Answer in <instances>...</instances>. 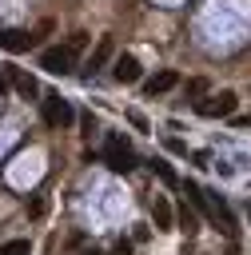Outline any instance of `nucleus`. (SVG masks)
<instances>
[{"mask_svg":"<svg viewBox=\"0 0 251 255\" xmlns=\"http://www.w3.org/2000/svg\"><path fill=\"white\" fill-rule=\"evenodd\" d=\"M183 195H191V203H195V207H199V211H203V215H207L223 235H235V215L227 211V203H223V199L207 195L199 183H183Z\"/></svg>","mask_w":251,"mask_h":255,"instance_id":"1","label":"nucleus"},{"mask_svg":"<svg viewBox=\"0 0 251 255\" xmlns=\"http://www.w3.org/2000/svg\"><path fill=\"white\" fill-rule=\"evenodd\" d=\"M104 163H108L116 175H127V171L135 167V151H131V143H127L124 135H108V143H104Z\"/></svg>","mask_w":251,"mask_h":255,"instance_id":"2","label":"nucleus"},{"mask_svg":"<svg viewBox=\"0 0 251 255\" xmlns=\"http://www.w3.org/2000/svg\"><path fill=\"white\" fill-rule=\"evenodd\" d=\"M76 52H80V48H72V44L44 48V52H40V68H44V72H52V76H68V72L76 68Z\"/></svg>","mask_w":251,"mask_h":255,"instance_id":"3","label":"nucleus"},{"mask_svg":"<svg viewBox=\"0 0 251 255\" xmlns=\"http://www.w3.org/2000/svg\"><path fill=\"white\" fill-rule=\"evenodd\" d=\"M52 24H40L36 32H24V28H8V32H0V48L4 52H28L32 44H40V36L48 32Z\"/></svg>","mask_w":251,"mask_h":255,"instance_id":"4","label":"nucleus"},{"mask_svg":"<svg viewBox=\"0 0 251 255\" xmlns=\"http://www.w3.org/2000/svg\"><path fill=\"white\" fill-rule=\"evenodd\" d=\"M72 120H76V112L64 96H44V124L48 128H72Z\"/></svg>","mask_w":251,"mask_h":255,"instance_id":"5","label":"nucleus"},{"mask_svg":"<svg viewBox=\"0 0 251 255\" xmlns=\"http://www.w3.org/2000/svg\"><path fill=\"white\" fill-rule=\"evenodd\" d=\"M235 104H239V96H235V92H219V96L199 100V116H207V120H223V116H231V112H235Z\"/></svg>","mask_w":251,"mask_h":255,"instance_id":"6","label":"nucleus"},{"mask_svg":"<svg viewBox=\"0 0 251 255\" xmlns=\"http://www.w3.org/2000/svg\"><path fill=\"white\" fill-rule=\"evenodd\" d=\"M112 76H116L120 84H135V80H139V60H135V56H116Z\"/></svg>","mask_w":251,"mask_h":255,"instance_id":"7","label":"nucleus"},{"mask_svg":"<svg viewBox=\"0 0 251 255\" xmlns=\"http://www.w3.org/2000/svg\"><path fill=\"white\" fill-rule=\"evenodd\" d=\"M151 219H155V231H171L175 227V211H171V203L163 195L151 199Z\"/></svg>","mask_w":251,"mask_h":255,"instance_id":"8","label":"nucleus"},{"mask_svg":"<svg viewBox=\"0 0 251 255\" xmlns=\"http://www.w3.org/2000/svg\"><path fill=\"white\" fill-rule=\"evenodd\" d=\"M175 84H179V76H175V72H155V76L143 84V92H147V96H163V92H171Z\"/></svg>","mask_w":251,"mask_h":255,"instance_id":"9","label":"nucleus"},{"mask_svg":"<svg viewBox=\"0 0 251 255\" xmlns=\"http://www.w3.org/2000/svg\"><path fill=\"white\" fill-rule=\"evenodd\" d=\"M108 60H112V36H100V44H96V52L88 56V76H92V72H100V68L108 64Z\"/></svg>","mask_w":251,"mask_h":255,"instance_id":"10","label":"nucleus"},{"mask_svg":"<svg viewBox=\"0 0 251 255\" xmlns=\"http://www.w3.org/2000/svg\"><path fill=\"white\" fill-rule=\"evenodd\" d=\"M8 80H12V88H16L20 96H36V76H32V72H24V68H8Z\"/></svg>","mask_w":251,"mask_h":255,"instance_id":"11","label":"nucleus"},{"mask_svg":"<svg viewBox=\"0 0 251 255\" xmlns=\"http://www.w3.org/2000/svg\"><path fill=\"white\" fill-rule=\"evenodd\" d=\"M0 255H32V243L28 239H8V243H0Z\"/></svg>","mask_w":251,"mask_h":255,"instance_id":"12","label":"nucleus"},{"mask_svg":"<svg viewBox=\"0 0 251 255\" xmlns=\"http://www.w3.org/2000/svg\"><path fill=\"white\" fill-rule=\"evenodd\" d=\"M151 171H155V175H159V179H163L167 187H175V171H171V167H167L163 159H155V163H151Z\"/></svg>","mask_w":251,"mask_h":255,"instance_id":"13","label":"nucleus"},{"mask_svg":"<svg viewBox=\"0 0 251 255\" xmlns=\"http://www.w3.org/2000/svg\"><path fill=\"white\" fill-rule=\"evenodd\" d=\"M179 223H183V231H195V227H199V219H195V215H191L187 207L179 211Z\"/></svg>","mask_w":251,"mask_h":255,"instance_id":"14","label":"nucleus"},{"mask_svg":"<svg viewBox=\"0 0 251 255\" xmlns=\"http://www.w3.org/2000/svg\"><path fill=\"white\" fill-rule=\"evenodd\" d=\"M207 92V80H187V96H203Z\"/></svg>","mask_w":251,"mask_h":255,"instance_id":"15","label":"nucleus"},{"mask_svg":"<svg viewBox=\"0 0 251 255\" xmlns=\"http://www.w3.org/2000/svg\"><path fill=\"white\" fill-rule=\"evenodd\" d=\"M112 255H131V247H127V243H120V247H116Z\"/></svg>","mask_w":251,"mask_h":255,"instance_id":"16","label":"nucleus"},{"mask_svg":"<svg viewBox=\"0 0 251 255\" xmlns=\"http://www.w3.org/2000/svg\"><path fill=\"white\" fill-rule=\"evenodd\" d=\"M0 92H4V76H0Z\"/></svg>","mask_w":251,"mask_h":255,"instance_id":"17","label":"nucleus"},{"mask_svg":"<svg viewBox=\"0 0 251 255\" xmlns=\"http://www.w3.org/2000/svg\"><path fill=\"white\" fill-rule=\"evenodd\" d=\"M80 255H96V251H80Z\"/></svg>","mask_w":251,"mask_h":255,"instance_id":"18","label":"nucleus"}]
</instances>
